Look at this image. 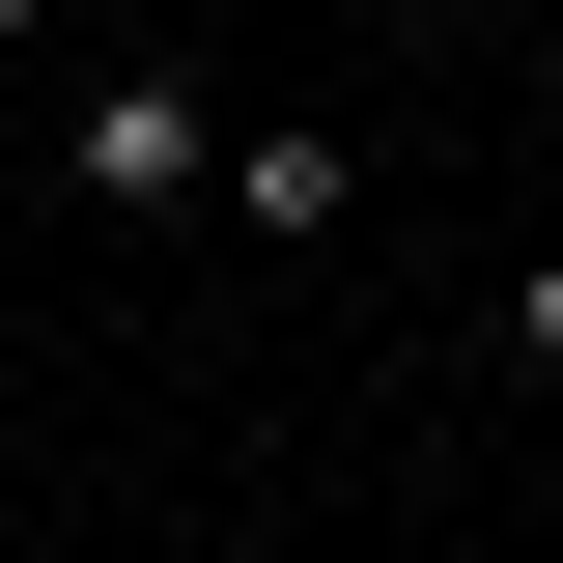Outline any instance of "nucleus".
<instances>
[{
    "mask_svg": "<svg viewBox=\"0 0 563 563\" xmlns=\"http://www.w3.org/2000/svg\"><path fill=\"white\" fill-rule=\"evenodd\" d=\"M57 169H85V198H113V225H169V198H225V113H198V85H169V57H113V85H85V113H57Z\"/></svg>",
    "mask_w": 563,
    "mask_h": 563,
    "instance_id": "nucleus-1",
    "label": "nucleus"
},
{
    "mask_svg": "<svg viewBox=\"0 0 563 563\" xmlns=\"http://www.w3.org/2000/svg\"><path fill=\"white\" fill-rule=\"evenodd\" d=\"M225 198H254V225H282V254H310V225H339V198H366V141H310V113H282V141H225Z\"/></svg>",
    "mask_w": 563,
    "mask_h": 563,
    "instance_id": "nucleus-2",
    "label": "nucleus"
},
{
    "mask_svg": "<svg viewBox=\"0 0 563 563\" xmlns=\"http://www.w3.org/2000/svg\"><path fill=\"white\" fill-rule=\"evenodd\" d=\"M507 366H536V395H563V254H536V282H507Z\"/></svg>",
    "mask_w": 563,
    "mask_h": 563,
    "instance_id": "nucleus-3",
    "label": "nucleus"
},
{
    "mask_svg": "<svg viewBox=\"0 0 563 563\" xmlns=\"http://www.w3.org/2000/svg\"><path fill=\"white\" fill-rule=\"evenodd\" d=\"M29 29H57V0H0V57H29Z\"/></svg>",
    "mask_w": 563,
    "mask_h": 563,
    "instance_id": "nucleus-4",
    "label": "nucleus"
}]
</instances>
